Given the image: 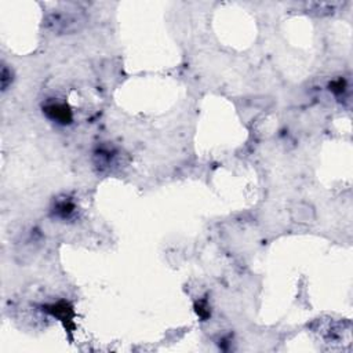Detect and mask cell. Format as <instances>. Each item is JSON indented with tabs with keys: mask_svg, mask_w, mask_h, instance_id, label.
Listing matches in <instances>:
<instances>
[{
	"mask_svg": "<svg viewBox=\"0 0 353 353\" xmlns=\"http://www.w3.org/2000/svg\"><path fill=\"white\" fill-rule=\"evenodd\" d=\"M47 113L50 114L52 119L58 120L61 123H68L71 120V112L68 110L65 105H51L47 108Z\"/></svg>",
	"mask_w": 353,
	"mask_h": 353,
	"instance_id": "1",
	"label": "cell"
}]
</instances>
